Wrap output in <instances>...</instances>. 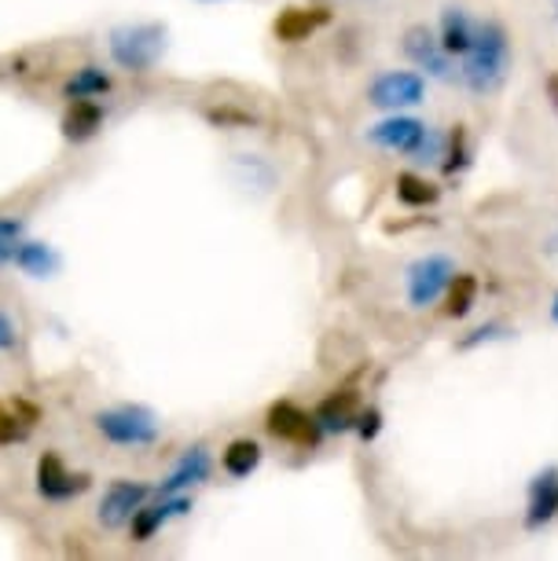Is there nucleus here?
Wrapping results in <instances>:
<instances>
[{
    "label": "nucleus",
    "instance_id": "nucleus-1",
    "mask_svg": "<svg viewBox=\"0 0 558 561\" xmlns=\"http://www.w3.org/2000/svg\"><path fill=\"white\" fill-rule=\"evenodd\" d=\"M511 73V37L500 23H474L470 48L459 56V78L470 92L489 96Z\"/></svg>",
    "mask_w": 558,
    "mask_h": 561
},
{
    "label": "nucleus",
    "instance_id": "nucleus-2",
    "mask_svg": "<svg viewBox=\"0 0 558 561\" xmlns=\"http://www.w3.org/2000/svg\"><path fill=\"white\" fill-rule=\"evenodd\" d=\"M92 430L100 433L103 440L114 444V448H151V444L162 437V426H158V415L144 404H114V408H100L92 415Z\"/></svg>",
    "mask_w": 558,
    "mask_h": 561
},
{
    "label": "nucleus",
    "instance_id": "nucleus-3",
    "mask_svg": "<svg viewBox=\"0 0 558 561\" xmlns=\"http://www.w3.org/2000/svg\"><path fill=\"white\" fill-rule=\"evenodd\" d=\"M107 51L114 59V67L129 70V73H147L158 67V59L166 56V26L158 23H129L111 30Z\"/></svg>",
    "mask_w": 558,
    "mask_h": 561
},
{
    "label": "nucleus",
    "instance_id": "nucleus-4",
    "mask_svg": "<svg viewBox=\"0 0 558 561\" xmlns=\"http://www.w3.org/2000/svg\"><path fill=\"white\" fill-rule=\"evenodd\" d=\"M92 489V478L81 470H70L59 451H45L37 459V495L45 503H70Z\"/></svg>",
    "mask_w": 558,
    "mask_h": 561
},
{
    "label": "nucleus",
    "instance_id": "nucleus-5",
    "mask_svg": "<svg viewBox=\"0 0 558 561\" xmlns=\"http://www.w3.org/2000/svg\"><path fill=\"white\" fill-rule=\"evenodd\" d=\"M452 275H456V264H452L445 253H426V257H419L405 275L412 309H426V305H434L441 294L448 290Z\"/></svg>",
    "mask_w": 558,
    "mask_h": 561
},
{
    "label": "nucleus",
    "instance_id": "nucleus-6",
    "mask_svg": "<svg viewBox=\"0 0 558 561\" xmlns=\"http://www.w3.org/2000/svg\"><path fill=\"white\" fill-rule=\"evenodd\" d=\"M151 500V489H147L144 481H133V478H118L107 484V492H103L100 500V525L111 528V533H118V528H129L133 514L140 511V506Z\"/></svg>",
    "mask_w": 558,
    "mask_h": 561
},
{
    "label": "nucleus",
    "instance_id": "nucleus-7",
    "mask_svg": "<svg viewBox=\"0 0 558 561\" xmlns=\"http://www.w3.org/2000/svg\"><path fill=\"white\" fill-rule=\"evenodd\" d=\"M423 96H426V81L412 70H389L383 78H375L372 89H367V103L378 111L415 107V103H423Z\"/></svg>",
    "mask_w": 558,
    "mask_h": 561
},
{
    "label": "nucleus",
    "instance_id": "nucleus-8",
    "mask_svg": "<svg viewBox=\"0 0 558 561\" xmlns=\"http://www.w3.org/2000/svg\"><path fill=\"white\" fill-rule=\"evenodd\" d=\"M265 430L276 440L298 444V448H312V444L320 440V433H323L320 422H316V415H309V411L298 408L294 400H280V404L269 408Z\"/></svg>",
    "mask_w": 558,
    "mask_h": 561
},
{
    "label": "nucleus",
    "instance_id": "nucleus-9",
    "mask_svg": "<svg viewBox=\"0 0 558 561\" xmlns=\"http://www.w3.org/2000/svg\"><path fill=\"white\" fill-rule=\"evenodd\" d=\"M187 511H192V495H184V492L158 495L155 503H144L140 511L133 514L129 533H133L136 543H147V539H155L166 525L173 522V517H184Z\"/></svg>",
    "mask_w": 558,
    "mask_h": 561
},
{
    "label": "nucleus",
    "instance_id": "nucleus-10",
    "mask_svg": "<svg viewBox=\"0 0 558 561\" xmlns=\"http://www.w3.org/2000/svg\"><path fill=\"white\" fill-rule=\"evenodd\" d=\"M426 125L419 118H408V114H389L386 122H378L367 129V140L375 147H383V151H397V154H415L419 147L426 140Z\"/></svg>",
    "mask_w": 558,
    "mask_h": 561
},
{
    "label": "nucleus",
    "instance_id": "nucleus-11",
    "mask_svg": "<svg viewBox=\"0 0 558 561\" xmlns=\"http://www.w3.org/2000/svg\"><path fill=\"white\" fill-rule=\"evenodd\" d=\"M405 56L415 62L419 70L434 73V78H452V56L441 45V37L426 26H412L405 34Z\"/></svg>",
    "mask_w": 558,
    "mask_h": 561
},
{
    "label": "nucleus",
    "instance_id": "nucleus-12",
    "mask_svg": "<svg viewBox=\"0 0 558 561\" xmlns=\"http://www.w3.org/2000/svg\"><path fill=\"white\" fill-rule=\"evenodd\" d=\"M214 473V459H209V448L206 444H192L176 466L170 470V478L158 484V495H176V492H187V489H198L203 481H209Z\"/></svg>",
    "mask_w": 558,
    "mask_h": 561
},
{
    "label": "nucleus",
    "instance_id": "nucleus-13",
    "mask_svg": "<svg viewBox=\"0 0 558 561\" xmlns=\"http://www.w3.org/2000/svg\"><path fill=\"white\" fill-rule=\"evenodd\" d=\"M62 140L67 144H89L92 136L103 129V107L100 100H67V111H62Z\"/></svg>",
    "mask_w": 558,
    "mask_h": 561
},
{
    "label": "nucleus",
    "instance_id": "nucleus-14",
    "mask_svg": "<svg viewBox=\"0 0 558 561\" xmlns=\"http://www.w3.org/2000/svg\"><path fill=\"white\" fill-rule=\"evenodd\" d=\"M331 23V12L328 8H287L280 19H276V37L287 41V45H298V41H309L312 34H320L323 26Z\"/></svg>",
    "mask_w": 558,
    "mask_h": 561
},
{
    "label": "nucleus",
    "instance_id": "nucleus-15",
    "mask_svg": "<svg viewBox=\"0 0 558 561\" xmlns=\"http://www.w3.org/2000/svg\"><path fill=\"white\" fill-rule=\"evenodd\" d=\"M558 517V470L536 473L533 484H529V511H525V525L529 528H540L547 522Z\"/></svg>",
    "mask_w": 558,
    "mask_h": 561
},
{
    "label": "nucleus",
    "instance_id": "nucleus-16",
    "mask_svg": "<svg viewBox=\"0 0 558 561\" xmlns=\"http://www.w3.org/2000/svg\"><path fill=\"white\" fill-rule=\"evenodd\" d=\"M114 89V78L96 62H86L62 81V100H100Z\"/></svg>",
    "mask_w": 558,
    "mask_h": 561
},
{
    "label": "nucleus",
    "instance_id": "nucleus-17",
    "mask_svg": "<svg viewBox=\"0 0 558 561\" xmlns=\"http://www.w3.org/2000/svg\"><path fill=\"white\" fill-rule=\"evenodd\" d=\"M356 415H361V400H356V393H350V389H342V393H331L320 408H316V422H320L323 433L353 430Z\"/></svg>",
    "mask_w": 558,
    "mask_h": 561
},
{
    "label": "nucleus",
    "instance_id": "nucleus-18",
    "mask_svg": "<svg viewBox=\"0 0 558 561\" xmlns=\"http://www.w3.org/2000/svg\"><path fill=\"white\" fill-rule=\"evenodd\" d=\"M15 268L26 272L30 279H48L52 272L59 268V253L48 247V242H37V239H23L15 250Z\"/></svg>",
    "mask_w": 558,
    "mask_h": 561
},
{
    "label": "nucleus",
    "instance_id": "nucleus-19",
    "mask_svg": "<svg viewBox=\"0 0 558 561\" xmlns=\"http://www.w3.org/2000/svg\"><path fill=\"white\" fill-rule=\"evenodd\" d=\"M441 45H445V51L452 59H459L463 51L470 48V37H474V19L463 12V8L448 4L445 12H441Z\"/></svg>",
    "mask_w": 558,
    "mask_h": 561
},
{
    "label": "nucleus",
    "instance_id": "nucleus-20",
    "mask_svg": "<svg viewBox=\"0 0 558 561\" xmlns=\"http://www.w3.org/2000/svg\"><path fill=\"white\" fill-rule=\"evenodd\" d=\"M220 466H225L228 478H250L261 466V444L250 437H236L220 451Z\"/></svg>",
    "mask_w": 558,
    "mask_h": 561
},
{
    "label": "nucleus",
    "instance_id": "nucleus-21",
    "mask_svg": "<svg viewBox=\"0 0 558 561\" xmlns=\"http://www.w3.org/2000/svg\"><path fill=\"white\" fill-rule=\"evenodd\" d=\"M397 198L412 209H423V206H434L437 203V184H430L426 176H415V173H401L397 176Z\"/></svg>",
    "mask_w": 558,
    "mask_h": 561
},
{
    "label": "nucleus",
    "instance_id": "nucleus-22",
    "mask_svg": "<svg viewBox=\"0 0 558 561\" xmlns=\"http://www.w3.org/2000/svg\"><path fill=\"white\" fill-rule=\"evenodd\" d=\"M474 301H478V279H474V275H452L445 312L459 320V316H467L474 309Z\"/></svg>",
    "mask_w": 558,
    "mask_h": 561
},
{
    "label": "nucleus",
    "instance_id": "nucleus-23",
    "mask_svg": "<svg viewBox=\"0 0 558 561\" xmlns=\"http://www.w3.org/2000/svg\"><path fill=\"white\" fill-rule=\"evenodd\" d=\"M26 239V225L19 217H0V268L4 264H12L15 261V250H19V242Z\"/></svg>",
    "mask_w": 558,
    "mask_h": 561
},
{
    "label": "nucleus",
    "instance_id": "nucleus-24",
    "mask_svg": "<svg viewBox=\"0 0 558 561\" xmlns=\"http://www.w3.org/2000/svg\"><path fill=\"white\" fill-rule=\"evenodd\" d=\"M30 426H34L30 419H19V404H15V408L0 404V444H19V440H26Z\"/></svg>",
    "mask_w": 558,
    "mask_h": 561
},
{
    "label": "nucleus",
    "instance_id": "nucleus-25",
    "mask_svg": "<svg viewBox=\"0 0 558 561\" xmlns=\"http://www.w3.org/2000/svg\"><path fill=\"white\" fill-rule=\"evenodd\" d=\"M467 165V133H463V125H456L448 136V151H445V173H459V169Z\"/></svg>",
    "mask_w": 558,
    "mask_h": 561
},
{
    "label": "nucleus",
    "instance_id": "nucleus-26",
    "mask_svg": "<svg viewBox=\"0 0 558 561\" xmlns=\"http://www.w3.org/2000/svg\"><path fill=\"white\" fill-rule=\"evenodd\" d=\"M378 426H383V415H378L375 408H367L356 415V433H361L364 440H375L378 437Z\"/></svg>",
    "mask_w": 558,
    "mask_h": 561
},
{
    "label": "nucleus",
    "instance_id": "nucleus-27",
    "mask_svg": "<svg viewBox=\"0 0 558 561\" xmlns=\"http://www.w3.org/2000/svg\"><path fill=\"white\" fill-rule=\"evenodd\" d=\"M19 345V327L8 312H0V353H12Z\"/></svg>",
    "mask_w": 558,
    "mask_h": 561
},
{
    "label": "nucleus",
    "instance_id": "nucleus-28",
    "mask_svg": "<svg viewBox=\"0 0 558 561\" xmlns=\"http://www.w3.org/2000/svg\"><path fill=\"white\" fill-rule=\"evenodd\" d=\"M547 96H551L555 111H558V73H551V78H547Z\"/></svg>",
    "mask_w": 558,
    "mask_h": 561
},
{
    "label": "nucleus",
    "instance_id": "nucleus-29",
    "mask_svg": "<svg viewBox=\"0 0 558 561\" xmlns=\"http://www.w3.org/2000/svg\"><path fill=\"white\" fill-rule=\"evenodd\" d=\"M551 316H555V320H558V298H555V305H551Z\"/></svg>",
    "mask_w": 558,
    "mask_h": 561
}]
</instances>
